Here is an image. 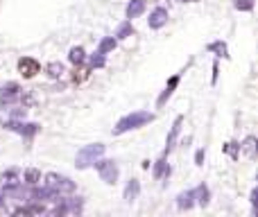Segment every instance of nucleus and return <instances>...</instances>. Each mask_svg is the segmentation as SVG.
Masks as SVG:
<instances>
[{
    "label": "nucleus",
    "instance_id": "nucleus-29",
    "mask_svg": "<svg viewBox=\"0 0 258 217\" xmlns=\"http://www.w3.org/2000/svg\"><path fill=\"white\" fill-rule=\"evenodd\" d=\"M204 159H206V149H197V152H195V165L202 168V165H204Z\"/></svg>",
    "mask_w": 258,
    "mask_h": 217
},
{
    "label": "nucleus",
    "instance_id": "nucleus-9",
    "mask_svg": "<svg viewBox=\"0 0 258 217\" xmlns=\"http://www.w3.org/2000/svg\"><path fill=\"white\" fill-rule=\"evenodd\" d=\"M181 127H183V116H177L175 122H172V127H170V131H168V138H165L163 156L172 154V149L177 147V143H179V134H181Z\"/></svg>",
    "mask_w": 258,
    "mask_h": 217
},
{
    "label": "nucleus",
    "instance_id": "nucleus-18",
    "mask_svg": "<svg viewBox=\"0 0 258 217\" xmlns=\"http://www.w3.org/2000/svg\"><path fill=\"white\" fill-rule=\"evenodd\" d=\"M68 61H71L73 66H84L86 64V50H84L82 46H73L71 50H68Z\"/></svg>",
    "mask_w": 258,
    "mask_h": 217
},
{
    "label": "nucleus",
    "instance_id": "nucleus-33",
    "mask_svg": "<svg viewBox=\"0 0 258 217\" xmlns=\"http://www.w3.org/2000/svg\"><path fill=\"white\" fill-rule=\"evenodd\" d=\"M141 168H143V170H150V161L145 159V161H143V163H141Z\"/></svg>",
    "mask_w": 258,
    "mask_h": 217
},
{
    "label": "nucleus",
    "instance_id": "nucleus-28",
    "mask_svg": "<svg viewBox=\"0 0 258 217\" xmlns=\"http://www.w3.org/2000/svg\"><path fill=\"white\" fill-rule=\"evenodd\" d=\"M254 5H256V0H233V7L238 12H252Z\"/></svg>",
    "mask_w": 258,
    "mask_h": 217
},
{
    "label": "nucleus",
    "instance_id": "nucleus-26",
    "mask_svg": "<svg viewBox=\"0 0 258 217\" xmlns=\"http://www.w3.org/2000/svg\"><path fill=\"white\" fill-rule=\"evenodd\" d=\"M116 46H118V39H116V36H104V39L98 43V52L109 54V52H113V50H116Z\"/></svg>",
    "mask_w": 258,
    "mask_h": 217
},
{
    "label": "nucleus",
    "instance_id": "nucleus-7",
    "mask_svg": "<svg viewBox=\"0 0 258 217\" xmlns=\"http://www.w3.org/2000/svg\"><path fill=\"white\" fill-rule=\"evenodd\" d=\"M179 84H181V72H175V75L165 82V88L158 93L156 97V109H163L165 104H168V100H170L172 95H175V91L179 88Z\"/></svg>",
    "mask_w": 258,
    "mask_h": 217
},
{
    "label": "nucleus",
    "instance_id": "nucleus-12",
    "mask_svg": "<svg viewBox=\"0 0 258 217\" xmlns=\"http://www.w3.org/2000/svg\"><path fill=\"white\" fill-rule=\"evenodd\" d=\"M170 174H172V168L168 165V156H163V154H161V159H158L156 163H154V168H152V176L156 179V181H161V179H165V181H168V179H170Z\"/></svg>",
    "mask_w": 258,
    "mask_h": 217
},
{
    "label": "nucleus",
    "instance_id": "nucleus-30",
    "mask_svg": "<svg viewBox=\"0 0 258 217\" xmlns=\"http://www.w3.org/2000/svg\"><path fill=\"white\" fill-rule=\"evenodd\" d=\"M217 77H220V64H217V61H213V77H211V84H213V86L217 84Z\"/></svg>",
    "mask_w": 258,
    "mask_h": 217
},
{
    "label": "nucleus",
    "instance_id": "nucleus-14",
    "mask_svg": "<svg viewBox=\"0 0 258 217\" xmlns=\"http://www.w3.org/2000/svg\"><path fill=\"white\" fill-rule=\"evenodd\" d=\"M138 194H141V181H138V179H129L125 190H123V199L127 201V204H134V201L138 199Z\"/></svg>",
    "mask_w": 258,
    "mask_h": 217
},
{
    "label": "nucleus",
    "instance_id": "nucleus-3",
    "mask_svg": "<svg viewBox=\"0 0 258 217\" xmlns=\"http://www.w3.org/2000/svg\"><path fill=\"white\" fill-rule=\"evenodd\" d=\"M91 168H95L98 170V174H100V179L106 183V186H116L118 179H120V168H118V163L113 159H95V163L91 165Z\"/></svg>",
    "mask_w": 258,
    "mask_h": 217
},
{
    "label": "nucleus",
    "instance_id": "nucleus-21",
    "mask_svg": "<svg viewBox=\"0 0 258 217\" xmlns=\"http://www.w3.org/2000/svg\"><path fill=\"white\" fill-rule=\"evenodd\" d=\"M23 183L25 186H39V183H41V170H39V168H25Z\"/></svg>",
    "mask_w": 258,
    "mask_h": 217
},
{
    "label": "nucleus",
    "instance_id": "nucleus-17",
    "mask_svg": "<svg viewBox=\"0 0 258 217\" xmlns=\"http://www.w3.org/2000/svg\"><path fill=\"white\" fill-rule=\"evenodd\" d=\"M0 183H2V188L21 183V170H18V168H9V170H5L2 174H0Z\"/></svg>",
    "mask_w": 258,
    "mask_h": 217
},
{
    "label": "nucleus",
    "instance_id": "nucleus-23",
    "mask_svg": "<svg viewBox=\"0 0 258 217\" xmlns=\"http://www.w3.org/2000/svg\"><path fill=\"white\" fill-rule=\"evenodd\" d=\"M66 72V66L61 64V61H50V64L46 66V75L50 77V79H59V77H64Z\"/></svg>",
    "mask_w": 258,
    "mask_h": 217
},
{
    "label": "nucleus",
    "instance_id": "nucleus-32",
    "mask_svg": "<svg viewBox=\"0 0 258 217\" xmlns=\"http://www.w3.org/2000/svg\"><path fill=\"white\" fill-rule=\"evenodd\" d=\"M0 211H5V194L0 193Z\"/></svg>",
    "mask_w": 258,
    "mask_h": 217
},
{
    "label": "nucleus",
    "instance_id": "nucleus-5",
    "mask_svg": "<svg viewBox=\"0 0 258 217\" xmlns=\"http://www.w3.org/2000/svg\"><path fill=\"white\" fill-rule=\"evenodd\" d=\"M7 131H14V134L18 136H23L25 141H32L39 131H41V124H36V122H25V118L23 120H7L5 124H2Z\"/></svg>",
    "mask_w": 258,
    "mask_h": 217
},
{
    "label": "nucleus",
    "instance_id": "nucleus-20",
    "mask_svg": "<svg viewBox=\"0 0 258 217\" xmlns=\"http://www.w3.org/2000/svg\"><path fill=\"white\" fill-rule=\"evenodd\" d=\"M193 206H195L193 190H186V193H179V194H177V208H179V211H190Z\"/></svg>",
    "mask_w": 258,
    "mask_h": 217
},
{
    "label": "nucleus",
    "instance_id": "nucleus-22",
    "mask_svg": "<svg viewBox=\"0 0 258 217\" xmlns=\"http://www.w3.org/2000/svg\"><path fill=\"white\" fill-rule=\"evenodd\" d=\"M86 61H88V66H86L88 71H98V68H104L106 66V54H102V52L95 50L91 57H86Z\"/></svg>",
    "mask_w": 258,
    "mask_h": 217
},
{
    "label": "nucleus",
    "instance_id": "nucleus-10",
    "mask_svg": "<svg viewBox=\"0 0 258 217\" xmlns=\"http://www.w3.org/2000/svg\"><path fill=\"white\" fill-rule=\"evenodd\" d=\"M168 18H170V12L165 7H154L147 18V25H150V29H161L163 25H168Z\"/></svg>",
    "mask_w": 258,
    "mask_h": 217
},
{
    "label": "nucleus",
    "instance_id": "nucleus-27",
    "mask_svg": "<svg viewBox=\"0 0 258 217\" xmlns=\"http://www.w3.org/2000/svg\"><path fill=\"white\" fill-rule=\"evenodd\" d=\"M88 75H91V71H88V68H82V66H75V71H73L71 82H73V84H82Z\"/></svg>",
    "mask_w": 258,
    "mask_h": 217
},
{
    "label": "nucleus",
    "instance_id": "nucleus-34",
    "mask_svg": "<svg viewBox=\"0 0 258 217\" xmlns=\"http://www.w3.org/2000/svg\"><path fill=\"white\" fill-rule=\"evenodd\" d=\"M181 2H200V0H181Z\"/></svg>",
    "mask_w": 258,
    "mask_h": 217
},
{
    "label": "nucleus",
    "instance_id": "nucleus-13",
    "mask_svg": "<svg viewBox=\"0 0 258 217\" xmlns=\"http://www.w3.org/2000/svg\"><path fill=\"white\" fill-rule=\"evenodd\" d=\"M193 197H195V204L200 206V208H206V206L211 204V188L206 183H200L197 188H193Z\"/></svg>",
    "mask_w": 258,
    "mask_h": 217
},
{
    "label": "nucleus",
    "instance_id": "nucleus-11",
    "mask_svg": "<svg viewBox=\"0 0 258 217\" xmlns=\"http://www.w3.org/2000/svg\"><path fill=\"white\" fill-rule=\"evenodd\" d=\"M18 93H21V86L16 82H7L0 86V102L2 104H12L18 100Z\"/></svg>",
    "mask_w": 258,
    "mask_h": 217
},
{
    "label": "nucleus",
    "instance_id": "nucleus-2",
    "mask_svg": "<svg viewBox=\"0 0 258 217\" xmlns=\"http://www.w3.org/2000/svg\"><path fill=\"white\" fill-rule=\"evenodd\" d=\"M104 152H106L104 143H91V145H84L75 156V168L77 170H86V168H91V165L95 163V159L104 156Z\"/></svg>",
    "mask_w": 258,
    "mask_h": 217
},
{
    "label": "nucleus",
    "instance_id": "nucleus-16",
    "mask_svg": "<svg viewBox=\"0 0 258 217\" xmlns=\"http://www.w3.org/2000/svg\"><path fill=\"white\" fill-rule=\"evenodd\" d=\"M145 7H147V0H129L127 7H125V16L129 21H134V18H138L145 12Z\"/></svg>",
    "mask_w": 258,
    "mask_h": 217
},
{
    "label": "nucleus",
    "instance_id": "nucleus-6",
    "mask_svg": "<svg viewBox=\"0 0 258 217\" xmlns=\"http://www.w3.org/2000/svg\"><path fill=\"white\" fill-rule=\"evenodd\" d=\"M84 199L82 197H73V199H59L57 206L52 208V215H82Z\"/></svg>",
    "mask_w": 258,
    "mask_h": 217
},
{
    "label": "nucleus",
    "instance_id": "nucleus-1",
    "mask_svg": "<svg viewBox=\"0 0 258 217\" xmlns=\"http://www.w3.org/2000/svg\"><path fill=\"white\" fill-rule=\"evenodd\" d=\"M154 120H156V116L150 113V111H131V113H127V116H123L120 120H118L111 134L113 136H123V134H127V131L141 129V127L154 122Z\"/></svg>",
    "mask_w": 258,
    "mask_h": 217
},
{
    "label": "nucleus",
    "instance_id": "nucleus-15",
    "mask_svg": "<svg viewBox=\"0 0 258 217\" xmlns=\"http://www.w3.org/2000/svg\"><path fill=\"white\" fill-rule=\"evenodd\" d=\"M206 52L215 54L217 59H224V61H229L231 54H229V46H227V41H211L208 46H206Z\"/></svg>",
    "mask_w": 258,
    "mask_h": 217
},
{
    "label": "nucleus",
    "instance_id": "nucleus-31",
    "mask_svg": "<svg viewBox=\"0 0 258 217\" xmlns=\"http://www.w3.org/2000/svg\"><path fill=\"white\" fill-rule=\"evenodd\" d=\"M256 197H258V190L254 188V190H252V194H249V201H252V206H254V211H256Z\"/></svg>",
    "mask_w": 258,
    "mask_h": 217
},
{
    "label": "nucleus",
    "instance_id": "nucleus-25",
    "mask_svg": "<svg viewBox=\"0 0 258 217\" xmlns=\"http://www.w3.org/2000/svg\"><path fill=\"white\" fill-rule=\"evenodd\" d=\"M222 152L227 154L231 161H238L240 159V143L238 141H227L224 143V147H222Z\"/></svg>",
    "mask_w": 258,
    "mask_h": 217
},
{
    "label": "nucleus",
    "instance_id": "nucleus-19",
    "mask_svg": "<svg viewBox=\"0 0 258 217\" xmlns=\"http://www.w3.org/2000/svg\"><path fill=\"white\" fill-rule=\"evenodd\" d=\"M256 136H247L245 141L240 143V154H245L247 159H256Z\"/></svg>",
    "mask_w": 258,
    "mask_h": 217
},
{
    "label": "nucleus",
    "instance_id": "nucleus-4",
    "mask_svg": "<svg viewBox=\"0 0 258 217\" xmlns=\"http://www.w3.org/2000/svg\"><path fill=\"white\" fill-rule=\"evenodd\" d=\"M43 186L52 188L54 193H59V194H73L77 190L75 181H71L66 174H59V172H48V174L43 176Z\"/></svg>",
    "mask_w": 258,
    "mask_h": 217
},
{
    "label": "nucleus",
    "instance_id": "nucleus-8",
    "mask_svg": "<svg viewBox=\"0 0 258 217\" xmlns=\"http://www.w3.org/2000/svg\"><path fill=\"white\" fill-rule=\"evenodd\" d=\"M16 66H18V72L23 75V79H34L41 72V64L34 57H21Z\"/></svg>",
    "mask_w": 258,
    "mask_h": 217
},
{
    "label": "nucleus",
    "instance_id": "nucleus-24",
    "mask_svg": "<svg viewBox=\"0 0 258 217\" xmlns=\"http://www.w3.org/2000/svg\"><path fill=\"white\" fill-rule=\"evenodd\" d=\"M136 29H134V25H131V21H125V23H120L118 25V29H116V39L118 41H125V39H129V36L134 34Z\"/></svg>",
    "mask_w": 258,
    "mask_h": 217
}]
</instances>
